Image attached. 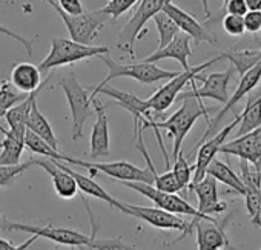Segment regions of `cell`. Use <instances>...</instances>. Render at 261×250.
<instances>
[{
    "instance_id": "cell-1",
    "label": "cell",
    "mask_w": 261,
    "mask_h": 250,
    "mask_svg": "<svg viewBox=\"0 0 261 250\" xmlns=\"http://www.w3.org/2000/svg\"><path fill=\"white\" fill-rule=\"evenodd\" d=\"M0 226L7 232H28L36 235L37 238H45L54 241L62 245L77 247L80 250H137L133 245H127L121 238L115 239H100L95 236V229L92 235L80 233L69 227H56L53 224L48 226H31L23 223H14L7 219L5 216H0Z\"/></svg>"
},
{
    "instance_id": "cell-2",
    "label": "cell",
    "mask_w": 261,
    "mask_h": 250,
    "mask_svg": "<svg viewBox=\"0 0 261 250\" xmlns=\"http://www.w3.org/2000/svg\"><path fill=\"white\" fill-rule=\"evenodd\" d=\"M181 98V106L166 120L159 121L155 118L152 120H143L137 124L143 129H165L169 132V135L172 137V158L175 160L178 157V154L181 152V146L183 142L186 138V135L189 134V131L192 129V126L195 124V121L200 117H204L206 121H209V109L203 104L201 100H197L194 97H188V95H178Z\"/></svg>"
},
{
    "instance_id": "cell-3",
    "label": "cell",
    "mask_w": 261,
    "mask_h": 250,
    "mask_svg": "<svg viewBox=\"0 0 261 250\" xmlns=\"http://www.w3.org/2000/svg\"><path fill=\"white\" fill-rule=\"evenodd\" d=\"M59 86L62 88V91H63V94H65V97L68 100V104H69L71 118H72L71 138L75 142V140L83 137L85 123L94 114L92 86L91 88H83L72 71H69L66 75H63L59 80Z\"/></svg>"
},
{
    "instance_id": "cell-4",
    "label": "cell",
    "mask_w": 261,
    "mask_h": 250,
    "mask_svg": "<svg viewBox=\"0 0 261 250\" xmlns=\"http://www.w3.org/2000/svg\"><path fill=\"white\" fill-rule=\"evenodd\" d=\"M108 46H94V45H83L77 43L71 39L63 37H53L51 39V49L49 54L43 59L39 69L40 71H51L60 66L72 65L82 60L100 57L109 54Z\"/></svg>"
},
{
    "instance_id": "cell-5",
    "label": "cell",
    "mask_w": 261,
    "mask_h": 250,
    "mask_svg": "<svg viewBox=\"0 0 261 250\" xmlns=\"http://www.w3.org/2000/svg\"><path fill=\"white\" fill-rule=\"evenodd\" d=\"M218 60H221L218 55L198 65V66H194V68H189L188 71H183V72H178L175 77H172L171 80H168L166 85H163L162 88H159L152 97H149L146 100V104L148 107L154 112V114H163L165 110H168L174 101L178 98V95L181 94L183 88L186 85H189L191 81H195V80H203V77L200 75V72L206 71L209 66H212L214 63H217Z\"/></svg>"
},
{
    "instance_id": "cell-6",
    "label": "cell",
    "mask_w": 261,
    "mask_h": 250,
    "mask_svg": "<svg viewBox=\"0 0 261 250\" xmlns=\"http://www.w3.org/2000/svg\"><path fill=\"white\" fill-rule=\"evenodd\" d=\"M46 4H49L56 13L60 16V19L63 20L71 40L77 42V43H83V45H92V42L97 39L98 33L103 30V26L106 25L109 19V16H106L105 13H101V10L98 11H85L79 16H71L66 14L59 5L56 0H45Z\"/></svg>"
},
{
    "instance_id": "cell-7",
    "label": "cell",
    "mask_w": 261,
    "mask_h": 250,
    "mask_svg": "<svg viewBox=\"0 0 261 250\" xmlns=\"http://www.w3.org/2000/svg\"><path fill=\"white\" fill-rule=\"evenodd\" d=\"M106 55H100V59L108 66L109 72H108L106 78L100 85H95V88H101L105 85H109L111 80L120 78V77H129L133 80H137L142 85H154V83H159L162 80H171L172 77H175L178 74V71L162 69L155 63L137 62V63H133V65H121V63H118V62H115V60H112V59H109Z\"/></svg>"
},
{
    "instance_id": "cell-8",
    "label": "cell",
    "mask_w": 261,
    "mask_h": 250,
    "mask_svg": "<svg viewBox=\"0 0 261 250\" xmlns=\"http://www.w3.org/2000/svg\"><path fill=\"white\" fill-rule=\"evenodd\" d=\"M166 0H140L133 17L121 28L117 37V48L130 57L136 55V42L140 39L142 33H146V23L163 10Z\"/></svg>"
},
{
    "instance_id": "cell-9",
    "label": "cell",
    "mask_w": 261,
    "mask_h": 250,
    "mask_svg": "<svg viewBox=\"0 0 261 250\" xmlns=\"http://www.w3.org/2000/svg\"><path fill=\"white\" fill-rule=\"evenodd\" d=\"M126 187L133 189L139 193H142L143 197L149 198L152 203H155L157 207L169 212V213H174V215H186V216H191L192 219L189 221L191 223V227H192V223L197 221V219H209V221H217V218L214 216H204L201 215L191 203H188L185 198L178 197L177 193H169V192H163V190H159L157 187H154L152 184H146V183H139V181H121Z\"/></svg>"
},
{
    "instance_id": "cell-10",
    "label": "cell",
    "mask_w": 261,
    "mask_h": 250,
    "mask_svg": "<svg viewBox=\"0 0 261 250\" xmlns=\"http://www.w3.org/2000/svg\"><path fill=\"white\" fill-rule=\"evenodd\" d=\"M62 163H69L74 166H82L89 171L91 177L97 175L98 172L115 178L118 181H139V183H146L152 184L154 177L148 169H140L134 166L133 163L127 161H114V163H91V161H83L77 158H71L68 155H63Z\"/></svg>"
},
{
    "instance_id": "cell-11",
    "label": "cell",
    "mask_w": 261,
    "mask_h": 250,
    "mask_svg": "<svg viewBox=\"0 0 261 250\" xmlns=\"http://www.w3.org/2000/svg\"><path fill=\"white\" fill-rule=\"evenodd\" d=\"M126 209H127V215L136 216L145 223H148L149 226L155 227V229H162V230H180L181 235L177 238V241L183 239L186 235L192 233V227L191 223H188L186 219H183L178 215L169 213L160 207H145V206H136V204H129L124 203Z\"/></svg>"
},
{
    "instance_id": "cell-12",
    "label": "cell",
    "mask_w": 261,
    "mask_h": 250,
    "mask_svg": "<svg viewBox=\"0 0 261 250\" xmlns=\"http://www.w3.org/2000/svg\"><path fill=\"white\" fill-rule=\"evenodd\" d=\"M259 80H261V60H259L253 68H250L246 74L241 75L240 83H238L235 92H233L232 95H229V100H227V101L224 103V106L218 110V114H217L212 120L207 121V129H206V132L203 134V137L200 138V142H198L197 146H200L203 142H206L207 138H211L212 135L217 134V129H218V126H220L221 120L224 118V115H226L227 112H230V110L241 101L243 97H246L247 94H250V92L256 88V85L259 83Z\"/></svg>"
},
{
    "instance_id": "cell-13",
    "label": "cell",
    "mask_w": 261,
    "mask_h": 250,
    "mask_svg": "<svg viewBox=\"0 0 261 250\" xmlns=\"http://www.w3.org/2000/svg\"><path fill=\"white\" fill-rule=\"evenodd\" d=\"M238 123H240V115H237L226 128H223L220 132H217L215 135H212L211 138H207L206 142H203L198 146L197 160H195V164L192 166V181H191V184L198 183L200 180L204 178L207 166L217 157V154L220 152V148L226 143L227 137L238 126Z\"/></svg>"
},
{
    "instance_id": "cell-14",
    "label": "cell",
    "mask_w": 261,
    "mask_h": 250,
    "mask_svg": "<svg viewBox=\"0 0 261 250\" xmlns=\"http://www.w3.org/2000/svg\"><path fill=\"white\" fill-rule=\"evenodd\" d=\"M233 68H229L223 72H212L206 77H203V85L200 88L195 86V81H191L192 85V91L189 92H183L180 95H188V97H194L197 100L203 98H212L217 100L218 103H226L229 100V81L233 75Z\"/></svg>"
},
{
    "instance_id": "cell-15",
    "label": "cell",
    "mask_w": 261,
    "mask_h": 250,
    "mask_svg": "<svg viewBox=\"0 0 261 250\" xmlns=\"http://www.w3.org/2000/svg\"><path fill=\"white\" fill-rule=\"evenodd\" d=\"M98 94L108 95V97L114 98L118 103V106H121L123 109H126L130 115H133V118H134V126H136L137 123L143 121V120H152V118H155L154 117V112L148 107L146 100H142V98H139L134 94L120 91V89H117V88H114L111 85H105L101 88L92 86V98L98 97Z\"/></svg>"
},
{
    "instance_id": "cell-16",
    "label": "cell",
    "mask_w": 261,
    "mask_h": 250,
    "mask_svg": "<svg viewBox=\"0 0 261 250\" xmlns=\"http://www.w3.org/2000/svg\"><path fill=\"white\" fill-rule=\"evenodd\" d=\"M220 152L224 155H235L240 160L253 164V168L261 160V124L253 131L233 138L232 142H226Z\"/></svg>"
},
{
    "instance_id": "cell-17",
    "label": "cell",
    "mask_w": 261,
    "mask_h": 250,
    "mask_svg": "<svg viewBox=\"0 0 261 250\" xmlns=\"http://www.w3.org/2000/svg\"><path fill=\"white\" fill-rule=\"evenodd\" d=\"M162 11H165L172 19V22L178 26V30L185 34H188L191 37V40H194L195 43H201V42L214 43L215 42L212 34L194 16H191L189 13H186L185 10H181L180 7L172 4V0H166Z\"/></svg>"
},
{
    "instance_id": "cell-18",
    "label": "cell",
    "mask_w": 261,
    "mask_h": 250,
    "mask_svg": "<svg viewBox=\"0 0 261 250\" xmlns=\"http://www.w3.org/2000/svg\"><path fill=\"white\" fill-rule=\"evenodd\" d=\"M189 190L195 192L198 198V207L197 210L204 215V216H212V215H220L226 212L227 204L226 201L218 200V187H217V180L212 178L211 175H204L203 180L198 183L189 184Z\"/></svg>"
},
{
    "instance_id": "cell-19",
    "label": "cell",
    "mask_w": 261,
    "mask_h": 250,
    "mask_svg": "<svg viewBox=\"0 0 261 250\" xmlns=\"http://www.w3.org/2000/svg\"><path fill=\"white\" fill-rule=\"evenodd\" d=\"M92 107L97 115L95 123L91 132V149L89 157L92 160H97L100 157L109 155V124H108V115H106V104H103L97 97L92 100Z\"/></svg>"
},
{
    "instance_id": "cell-20",
    "label": "cell",
    "mask_w": 261,
    "mask_h": 250,
    "mask_svg": "<svg viewBox=\"0 0 261 250\" xmlns=\"http://www.w3.org/2000/svg\"><path fill=\"white\" fill-rule=\"evenodd\" d=\"M224 223L197 219L192 229L197 232V250H224L229 247V238L224 232Z\"/></svg>"
},
{
    "instance_id": "cell-21",
    "label": "cell",
    "mask_w": 261,
    "mask_h": 250,
    "mask_svg": "<svg viewBox=\"0 0 261 250\" xmlns=\"http://www.w3.org/2000/svg\"><path fill=\"white\" fill-rule=\"evenodd\" d=\"M192 55V49H191V37L185 33H178L165 48L162 49H155V52H152L151 55L139 60L143 63H155L159 60H166V59H174L177 60L183 71H188L189 66V57Z\"/></svg>"
},
{
    "instance_id": "cell-22",
    "label": "cell",
    "mask_w": 261,
    "mask_h": 250,
    "mask_svg": "<svg viewBox=\"0 0 261 250\" xmlns=\"http://www.w3.org/2000/svg\"><path fill=\"white\" fill-rule=\"evenodd\" d=\"M241 180L244 183V198H246V207L250 216V223L261 229V183L256 180L255 172L250 171L249 163L241 160Z\"/></svg>"
},
{
    "instance_id": "cell-23",
    "label": "cell",
    "mask_w": 261,
    "mask_h": 250,
    "mask_svg": "<svg viewBox=\"0 0 261 250\" xmlns=\"http://www.w3.org/2000/svg\"><path fill=\"white\" fill-rule=\"evenodd\" d=\"M62 169H65L74 180H75V183H77V187H79V192H83L85 195H89V197H94V198H97V200H101V201H105V203H108L111 207H114V209H117V210H120V212H123V213H126L127 215V209H126V204L124 203H120L118 200H115L108 190H105L97 181H94L92 180V177H86V175H82V174H79V172H75L74 169H71L69 166H66V164H63L62 161H59V160H54Z\"/></svg>"
},
{
    "instance_id": "cell-24",
    "label": "cell",
    "mask_w": 261,
    "mask_h": 250,
    "mask_svg": "<svg viewBox=\"0 0 261 250\" xmlns=\"http://www.w3.org/2000/svg\"><path fill=\"white\" fill-rule=\"evenodd\" d=\"M36 164L43 168L49 174V177L53 180V186H54V189L60 198L71 200L79 193V187H77L75 180L65 169H62L54 161V158H46V160L39 158V160H36Z\"/></svg>"
},
{
    "instance_id": "cell-25",
    "label": "cell",
    "mask_w": 261,
    "mask_h": 250,
    "mask_svg": "<svg viewBox=\"0 0 261 250\" xmlns=\"http://www.w3.org/2000/svg\"><path fill=\"white\" fill-rule=\"evenodd\" d=\"M40 69L39 66L33 65V63H28V62H22V63H17L13 71H11V78L10 81L13 83V86L23 92V94H31V92H36L37 89L43 88L46 85L48 80H45L42 83V77H40Z\"/></svg>"
},
{
    "instance_id": "cell-26",
    "label": "cell",
    "mask_w": 261,
    "mask_h": 250,
    "mask_svg": "<svg viewBox=\"0 0 261 250\" xmlns=\"http://www.w3.org/2000/svg\"><path fill=\"white\" fill-rule=\"evenodd\" d=\"M42 89V88H40ZM40 89H37L36 92H31L23 101H20L19 104H16L14 107H11L7 114H5V120L8 123V131L17 135H25L27 132V120L30 115V110L34 104V101H37V95L40 92Z\"/></svg>"
},
{
    "instance_id": "cell-27",
    "label": "cell",
    "mask_w": 261,
    "mask_h": 250,
    "mask_svg": "<svg viewBox=\"0 0 261 250\" xmlns=\"http://www.w3.org/2000/svg\"><path fill=\"white\" fill-rule=\"evenodd\" d=\"M27 129L31 131L33 134H36L37 137H40L43 142H46L54 151H59V143L54 135V131L51 128L49 121L46 120V117L40 112L37 101H34V104L30 110V115L27 120Z\"/></svg>"
},
{
    "instance_id": "cell-28",
    "label": "cell",
    "mask_w": 261,
    "mask_h": 250,
    "mask_svg": "<svg viewBox=\"0 0 261 250\" xmlns=\"http://www.w3.org/2000/svg\"><path fill=\"white\" fill-rule=\"evenodd\" d=\"M25 149V135H17L10 131L0 143V166H17Z\"/></svg>"
},
{
    "instance_id": "cell-29",
    "label": "cell",
    "mask_w": 261,
    "mask_h": 250,
    "mask_svg": "<svg viewBox=\"0 0 261 250\" xmlns=\"http://www.w3.org/2000/svg\"><path fill=\"white\" fill-rule=\"evenodd\" d=\"M206 175H211L212 178H215L217 181L226 184L227 187H230L233 192L240 193V195H244V183L241 180L240 175H237L224 161H220L217 158L212 160V163L207 166L206 169Z\"/></svg>"
},
{
    "instance_id": "cell-30",
    "label": "cell",
    "mask_w": 261,
    "mask_h": 250,
    "mask_svg": "<svg viewBox=\"0 0 261 250\" xmlns=\"http://www.w3.org/2000/svg\"><path fill=\"white\" fill-rule=\"evenodd\" d=\"M261 124V94L256 98H249L244 110L240 114L237 137L244 135Z\"/></svg>"
},
{
    "instance_id": "cell-31",
    "label": "cell",
    "mask_w": 261,
    "mask_h": 250,
    "mask_svg": "<svg viewBox=\"0 0 261 250\" xmlns=\"http://www.w3.org/2000/svg\"><path fill=\"white\" fill-rule=\"evenodd\" d=\"M221 60L226 59L233 65V69L243 75L250 68H253L261 60V49H243V51H227L218 55Z\"/></svg>"
},
{
    "instance_id": "cell-32",
    "label": "cell",
    "mask_w": 261,
    "mask_h": 250,
    "mask_svg": "<svg viewBox=\"0 0 261 250\" xmlns=\"http://www.w3.org/2000/svg\"><path fill=\"white\" fill-rule=\"evenodd\" d=\"M155 26H157V31H159V45H157V49H162L165 48L178 33V26L172 22V19L165 13V11H160L157 13L154 17H152Z\"/></svg>"
},
{
    "instance_id": "cell-33",
    "label": "cell",
    "mask_w": 261,
    "mask_h": 250,
    "mask_svg": "<svg viewBox=\"0 0 261 250\" xmlns=\"http://www.w3.org/2000/svg\"><path fill=\"white\" fill-rule=\"evenodd\" d=\"M28 95L20 92V91H17L10 80H2V81H0V118L5 117V114L11 107H14L20 101H23Z\"/></svg>"
},
{
    "instance_id": "cell-34",
    "label": "cell",
    "mask_w": 261,
    "mask_h": 250,
    "mask_svg": "<svg viewBox=\"0 0 261 250\" xmlns=\"http://www.w3.org/2000/svg\"><path fill=\"white\" fill-rule=\"evenodd\" d=\"M25 148H28L33 154L43 155L46 158H54L59 161H62V158H63V154H60L59 151H54L46 142H43L40 137H37L36 134H33L28 129L25 132Z\"/></svg>"
},
{
    "instance_id": "cell-35",
    "label": "cell",
    "mask_w": 261,
    "mask_h": 250,
    "mask_svg": "<svg viewBox=\"0 0 261 250\" xmlns=\"http://www.w3.org/2000/svg\"><path fill=\"white\" fill-rule=\"evenodd\" d=\"M172 174L180 186V190L186 192V189H189V184L192 181V166L188 163L186 157L183 155V152L178 154V157L174 160V168H172Z\"/></svg>"
},
{
    "instance_id": "cell-36",
    "label": "cell",
    "mask_w": 261,
    "mask_h": 250,
    "mask_svg": "<svg viewBox=\"0 0 261 250\" xmlns=\"http://www.w3.org/2000/svg\"><path fill=\"white\" fill-rule=\"evenodd\" d=\"M34 164L36 160H28L27 163H20L17 166H0V187L11 186L28 168Z\"/></svg>"
},
{
    "instance_id": "cell-37",
    "label": "cell",
    "mask_w": 261,
    "mask_h": 250,
    "mask_svg": "<svg viewBox=\"0 0 261 250\" xmlns=\"http://www.w3.org/2000/svg\"><path fill=\"white\" fill-rule=\"evenodd\" d=\"M140 0H109V2L101 8V13L109 16V19L117 20L120 16L127 13L134 5H137Z\"/></svg>"
},
{
    "instance_id": "cell-38",
    "label": "cell",
    "mask_w": 261,
    "mask_h": 250,
    "mask_svg": "<svg viewBox=\"0 0 261 250\" xmlns=\"http://www.w3.org/2000/svg\"><path fill=\"white\" fill-rule=\"evenodd\" d=\"M154 187H157L159 190H163V192H169V193H177L180 192V186L172 174V171H166L163 172L162 175L157 174V177L154 178V183H152Z\"/></svg>"
},
{
    "instance_id": "cell-39",
    "label": "cell",
    "mask_w": 261,
    "mask_h": 250,
    "mask_svg": "<svg viewBox=\"0 0 261 250\" xmlns=\"http://www.w3.org/2000/svg\"><path fill=\"white\" fill-rule=\"evenodd\" d=\"M223 30L226 31V34H229L232 37H241L246 33L243 17L233 16V14H226L223 19Z\"/></svg>"
},
{
    "instance_id": "cell-40",
    "label": "cell",
    "mask_w": 261,
    "mask_h": 250,
    "mask_svg": "<svg viewBox=\"0 0 261 250\" xmlns=\"http://www.w3.org/2000/svg\"><path fill=\"white\" fill-rule=\"evenodd\" d=\"M244 31L250 34H256L261 31V11H247L243 16Z\"/></svg>"
},
{
    "instance_id": "cell-41",
    "label": "cell",
    "mask_w": 261,
    "mask_h": 250,
    "mask_svg": "<svg viewBox=\"0 0 261 250\" xmlns=\"http://www.w3.org/2000/svg\"><path fill=\"white\" fill-rule=\"evenodd\" d=\"M57 5L66 13V14H71V16H79L82 13H85V8H83V4L80 0H56Z\"/></svg>"
},
{
    "instance_id": "cell-42",
    "label": "cell",
    "mask_w": 261,
    "mask_h": 250,
    "mask_svg": "<svg viewBox=\"0 0 261 250\" xmlns=\"http://www.w3.org/2000/svg\"><path fill=\"white\" fill-rule=\"evenodd\" d=\"M0 34H5V36H8V37H11V39H14V40H17L25 49H27V52H28V55H33V46H34V40H28V39H25V37H22V36H19V34H16V33H13V31H10L8 28H5V26H2L0 25Z\"/></svg>"
},
{
    "instance_id": "cell-43",
    "label": "cell",
    "mask_w": 261,
    "mask_h": 250,
    "mask_svg": "<svg viewBox=\"0 0 261 250\" xmlns=\"http://www.w3.org/2000/svg\"><path fill=\"white\" fill-rule=\"evenodd\" d=\"M39 238L36 235H33L28 241L19 244V245H14L13 242H10L8 239H4V238H0V250H28Z\"/></svg>"
},
{
    "instance_id": "cell-44",
    "label": "cell",
    "mask_w": 261,
    "mask_h": 250,
    "mask_svg": "<svg viewBox=\"0 0 261 250\" xmlns=\"http://www.w3.org/2000/svg\"><path fill=\"white\" fill-rule=\"evenodd\" d=\"M227 14H233V16H244L249 10L246 7L244 0H227V4L224 5Z\"/></svg>"
},
{
    "instance_id": "cell-45",
    "label": "cell",
    "mask_w": 261,
    "mask_h": 250,
    "mask_svg": "<svg viewBox=\"0 0 261 250\" xmlns=\"http://www.w3.org/2000/svg\"><path fill=\"white\" fill-rule=\"evenodd\" d=\"M249 11H261V0H244Z\"/></svg>"
},
{
    "instance_id": "cell-46",
    "label": "cell",
    "mask_w": 261,
    "mask_h": 250,
    "mask_svg": "<svg viewBox=\"0 0 261 250\" xmlns=\"http://www.w3.org/2000/svg\"><path fill=\"white\" fill-rule=\"evenodd\" d=\"M255 175H256V180L261 183V160H259V163L255 166Z\"/></svg>"
},
{
    "instance_id": "cell-47",
    "label": "cell",
    "mask_w": 261,
    "mask_h": 250,
    "mask_svg": "<svg viewBox=\"0 0 261 250\" xmlns=\"http://www.w3.org/2000/svg\"><path fill=\"white\" fill-rule=\"evenodd\" d=\"M203 8H204V16L209 17L211 11H209V0H203Z\"/></svg>"
},
{
    "instance_id": "cell-48",
    "label": "cell",
    "mask_w": 261,
    "mask_h": 250,
    "mask_svg": "<svg viewBox=\"0 0 261 250\" xmlns=\"http://www.w3.org/2000/svg\"><path fill=\"white\" fill-rule=\"evenodd\" d=\"M7 131H8V129H5V128L2 126V123H0V132H2V134L5 135V134H7Z\"/></svg>"
},
{
    "instance_id": "cell-49",
    "label": "cell",
    "mask_w": 261,
    "mask_h": 250,
    "mask_svg": "<svg viewBox=\"0 0 261 250\" xmlns=\"http://www.w3.org/2000/svg\"><path fill=\"white\" fill-rule=\"evenodd\" d=\"M227 4V0H223V5H226Z\"/></svg>"
}]
</instances>
